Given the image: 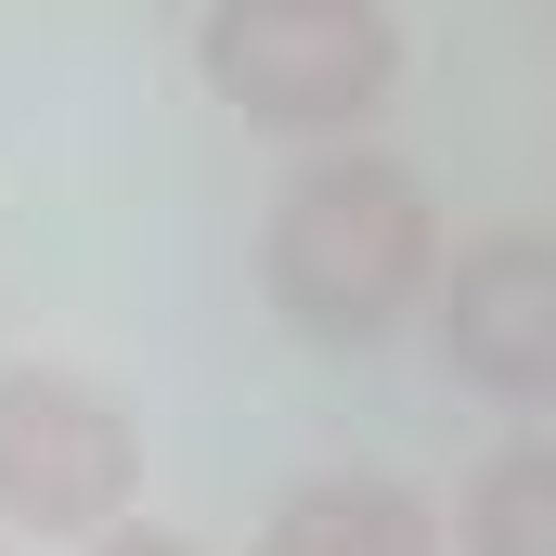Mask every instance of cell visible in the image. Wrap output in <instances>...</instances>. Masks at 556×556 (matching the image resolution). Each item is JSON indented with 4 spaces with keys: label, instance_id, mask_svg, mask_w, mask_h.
<instances>
[{
    "label": "cell",
    "instance_id": "cell-1",
    "mask_svg": "<svg viewBox=\"0 0 556 556\" xmlns=\"http://www.w3.org/2000/svg\"><path fill=\"white\" fill-rule=\"evenodd\" d=\"M440 273V207L402 155L376 142H311L260 220V285L311 350H376L427 311Z\"/></svg>",
    "mask_w": 556,
    "mask_h": 556
},
{
    "label": "cell",
    "instance_id": "cell-2",
    "mask_svg": "<svg viewBox=\"0 0 556 556\" xmlns=\"http://www.w3.org/2000/svg\"><path fill=\"white\" fill-rule=\"evenodd\" d=\"M194 78L247 130L363 142L402 91V26H389V0H207L194 13Z\"/></svg>",
    "mask_w": 556,
    "mask_h": 556
},
{
    "label": "cell",
    "instance_id": "cell-3",
    "mask_svg": "<svg viewBox=\"0 0 556 556\" xmlns=\"http://www.w3.org/2000/svg\"><path fill=\"white\" fill-rule=\"evenodd\" d=\"M142 518V427L78 363H0V544H104Z\"/></svg>",
    "mask_w": 556,
    "mask_h": 556
},
{
    "label": "cell",
    "instance_id": "cell-4",
    "mask_svg": "<svg viewBox=\"0 0 556 556\" xmlns=\"http://www.w3.org/2000/svg\"><path fill=\"white\" fill-rule=\"evenodd\" d=\"M427 337H440V363L466 389H492L505 415H531L556 389V260H544V233L505 220V233L453 247L427 273Z\"/></svg>",
    "mask_w": 556,
    "mask_h": 556
},
{
    "label": "cell",
    "instance_id": "cell-5",
    "mask_svg": "<svg viewBox=\"0 0 556 556\" xmlns=\"http://www.w3.org/2000/svg\"><path fill=\"white\" fill-rule=\"evenodd\" d=\"M247 556H453V544H440V505H427L415 479L337 466V479H298L273 518H260Z\"/></svg>",
    "mask_w": 556,
    "mask_h": 556
},
{
    "label": "cell",
    "instance_id": "cell-6",
    "mask_svg": "<svg viewBox=\"0 0 556 556\" xmlns=\"http://www.w3.org/2000/svg\"><path fill=\"white\" fill-rule=\"evenodd\" d=\"M440 544L453 556H556V466H544L531 427L492 440V466L466 479V505L440 518Z\"/></svg>",
    "mask_w": 556,
    "mask_h": 556
},
{
    "label": "cell",
    "instance_id": "cell-7",
    "mask_svg": "<svg viewBox=\"0 0 556 556\" xmlns=\"http://www.w3.org/2000/svg\"><path fill=\"white\" fill-rule=\"evenodd\" d=\"M78 556H194V544H181V531H142V518H117L104 544H78Z\"/></svg>",
    "mask_w": 556,
    "mask_h": 556
},
{
    "label": "cell",
    "instance_id": "cell-8",
    "mask_svg": "<svg viewBox=\"0 0 556 556\" xmlns=\"http://www.w3.org/2000/svg\"><path fill=\"white\" fill-rule=\"evenodd\" d=\"M0 556H26V544H0Z\"/></svg>",
    "mask_w": 556,
    "mask_h": 556
}]
</instances>
